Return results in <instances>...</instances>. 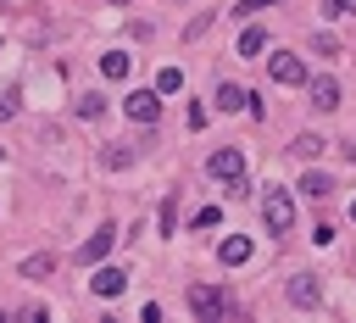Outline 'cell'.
<instances>
[{"mask_svg":"<svg viewBox=\"0 0 356 323\" xmlns=\"http://www.w3.org/2000/svg\"><path fill=\"white\" fill-rule=\"evenodd\" d=\"M206 173L222 178L234 195H245V156H239L234 145H228V150H211V156H206Z\"/></svg>","mask_w":356,"mask_h":323,"instance_id":"obj_1","label":"cell"},{"mask_svg":"<svg viewBox=\"0 0 356 323\" xmlns=\"http://www.w3.org/2000/svg\"><path fill=\"white\" fill-rule=\"evenodd\" d=\"M261 223H267L273 234H289V228H295V200H289V189H267V195H261Z\"/></svg>","mask_w":356,"mask_h":323,"instance_id":"obj_2","label":"cell"},{"mask_svg":"<svg viewBox=\"0 0 356 323\" xmlns=\"http://www.w3.org/2000/svg\"><path fill=\"white\" fill-rule=\"evenodd\" d=\"M189 312H195L200 323H217V317H228V295H222L217 284H195V290H189Z\"/></svg>","mask_w":356,"mask_h":323,"instance_id":"obj_3","label":"cell"},{"mask_svg":"<svg viewBox=\"0 0 356 323\" xmlns=\"http://www.w3.org/2000/svg\"><path fill=\"white\" fill-rule=\"evenodd\" d=\"M122 111H128V123H145V128H150V123L161 117V89H134V95L122 100Z\"/></svg>","mask_w":356,"mask_h":323,"instance_id":"obj_4","label":"cell"},{"mask_svg":"<svg viewBox=\"0 0 356 323\" xmlns=\"http://www.w3.org/2000/svg\"><path fill=\"white\" fill-rule=\"evenodd\" d=\"M111 245H117V223H100V228H95V234L78 245V262H83V267H95V262H100Z\"/></svg>","mask_w":356,"mask_h":323,"instance_id":"obj_5","label":"cell"},{"mask_svg":"<svg viewBox=\"0 0 356 323\" xmlns=\"http://www.w3.org/2000/svg\"><path fill=\"white\" fill-rule=\"evenodd\" d=\"M273 84H306V61L295 56V50H273Z\"/></svg>","mask_w":356,"mask_h":323,"instance_id":"obj_6","label":"cell"},{"mask_svg":"<svg viewBox=\"0 0 356 323\" xmlns=\"http://www.w3.org/2000/svg\"><path fill=\"white\" fill-rule=\"evenodd\" d=\"M289 301H295V306H317V301H323V284H317L312 273H295V278H289Z\"/></svg>","mask_w":356,"mask_h":323,"instance_id":"obj_7","label":"cell"},{"mask_svg":"<svg viewBox=\"0 0 356 323\" xmlns=\"http://www.w3.org/2000/svg\"><path fill=\"white\" fill-rule=\"evenodd\" d=\"M312 106H317V111H334V106H339V84H334L328 72L312 78Z\"/></svg>","mask_w":356,"mask_h":323,"instance_id":"obj_8","label":"cell"},{"mask_svg":"<svg viewBox=\"0 0 356 323\" xmlns=\"http://www.w3.org/2000/svg\"><path fill=\"white\" fill-rule=\"evenodd\" d=\"M217 262H222V267H239V262H250V239H245V234H228V239L217 245Z\"/></svg>","mask_w":356,"mask_h":323,"instance_id":"obj_9","label":"cell"},{"mask_svg":"<svg viewBox=\"0 0 356 323\" xmlns=\"http://www.w3.org/2000/svg\"><path fill=\"white\" fill-rule=\"evenodd\" d=\"M89 284H95V295H106V301H111V295H122L128 273H122V267H95V278H89Z\"/></svg>","mask_w":356,"mask_h":323,"instance_id":"obj_10","label":"cell"},{"mask_svg":"<svg viewBox=\"0 0 356 323\" xmlns=\"http://www.w3.org/2000/svg\"><path fill=\"white\" fill-rule=\"evenodd\" d=\"M211 100H217V111H245V106H250V95H245L239 84H217Z\"/></svg>","mask_w":356,"mask_h":323,"instance_id":"obj_11","label":"cell"},{"mask_svg":"<svg viewBox=\"0 0 356 323\" xmlns=\"http://www.w3.org/2000/svg\"><path fill=\"white\" fill-rule=\"evenodd\" d=\"M50 273H56V251H39L22 262V278H50Z\"/></svg>","mask_w":356,"mask_h":323,"instance_id":"obj_12","label":"cell"},{"mask_svg":"<svg viewBox=\"0 0 356 323\" xmlns=\"http://www.w3.org/2000/svg\"><path fill=\"white\" fill-rule=\"evenodd\" d=\"M128 67H134V61H128L122 50H106V56H100V72H106V78H117V84L128 78Z\"/></svg>","mask_w":356,"mask_h":323,"instance_id":"obj_13","label":"cell"},{"mask_svg":"<svg viewBox=\"0 0 356 323\" xmlns=\"http://www.w3.org/2000/svg\"><path fill=\"white\" fill-rule=\"evenodd\" d=\"M261 50H267V33L261 28H245L239 33V56H261Z\"/></svg>","mask_w":356,"mask_h":323,"instance_id":"obj_14","label":"cell"},{"mask_svg":"<svg viewBox=\"0 0 356 323\" xmlns=\"http://www.w3.org/2000/svg\"><path fill=\"white\" fill-rule=\"evenodd\" d=\"M289 150H295V156H323V150H328V139H323V134H300Z\"/></svg>","mask_w":356,"mask_h":323,"instance_id":"obj_15","label":"cell"},{"mask_svg":"<svg viewBox=\"0 0 356 323\" xmlns=\"http://www.w3.org/2000/svg\"><path fill=\"white\" fill-rule=\"evenodd\" d=\"M100 162L117 173V167H128V162H134V145H106V150H100Z\"/></svg>","mask_w":356,"mask_h":323,"instance_id":"obj_16","label":"cell"},{"mask_svg":"<svg viewBox=\"0 0 356 323\" xmlns=\"http://www.w3.org/2000/svg\"><path fill=\"white\" fill-rule=\"evenodd\" d=\"M156 89H161V95H178V89H184V72H178V67H161V72H156Z\"/></svg>","mask_w":356,"mask_h":323,"instance_id":"obj_17","label":"cell"},{"mask_svg":"<svg viewBox=\"0 0 356 323\" xmlns=\"http://www.w3.org/2000/svg\"><path fill=\"white\" fill-rule=\"evenodd\" d=\"M300 189H306L312 200H323V195H328L334 184H328V173H306V178H300Z\"/></svg>","mask_w":356,"mask_h":323,"instance_id":"obj_18","label":"cell"},{"mask_svg":"<svg viewBox=\"0 0 356 323\" xmlns=\"http://www.w3.org/2000/svg\"><path fill=\"white\" fill-rule=\"evenodd\" d=\"M100 111H106V100H100V95H83V100H78V117H89V123H95Z\"/></svg>","mask_w":356,"mask_h":323,"instance_id":"obj_19","label":"cell"},{"mask_svg":"<svg viewBox=\"0 0 356 323\" xmlns=\"http://www.w3.org/2000/svg\"><path fill=\"white\" fill-rule=\"evenodd\" d=\"M178 228V200H161V234Z\"/></svg>","mask_w":356,"mask_h":323,"instance_id":"obj_20","label":"cell"},{"mask_svg":"<svg viewBox=\"0 0 356 323\" xmlns=\"http://www.w3.org/2000/svg\"><path fill=\"white\" fill-rule=\"evenodd\" d=\"M273 6H278V0H239V6H234V17H250V11H273Z\"/></svg>","mask_w":356,"mask_h":323,"instance_id":"obj_21","label":"cell"},{"mask_svg":"<svg viewBox=\"0 0 356 323\" xmlns=\"http://www.w3.org/2000/svg\"><path fill=\"white\" fill-rule=\"evenodd\" d=\"M17 106H22V95L17 89H0V117H17Z\"/></svg>","mask_w":356,"mask_h":323,"instance_id":"obj_22","label":"cell"},{"mask_svg":"<svg viewBox=\"0 0 356 323\" xmlns=\"http://www.w3.org/2000/svg\"><path fill=\"white\" fill-rule=\"evenodd\" d=\"M328 11H339V17H350V11H356V0H328Z\"/></svg>","mask_w":356,"mask_h":323,"instance_id":"obj_23","label":"cell"},{"mask_svg":"<svg viewBox=\"0 0 356 323\" xmlns=\"http://www.w3.org/2000/svg\"><path fill=\"white\" fill-rule=\"evenodd\" d=\"M350 223H356V200H350Z\"/></svg>","mask_w":356,"mask_h":323,"instance_id":"obj_24","label":"cell"},{"mask_svg":"<svg viewBox=\"0 0 356 323\" xmlns=\"http://www.w3.org/2000/svg\"><path fill=\"white\" fill-rule=\"evenodd\" d=\"M111 6H128V0H111Z\"/></svg>","mask_w":356,"mask_h":323,"instance_id":"obj_25","label":"cell"}]
</instances>
